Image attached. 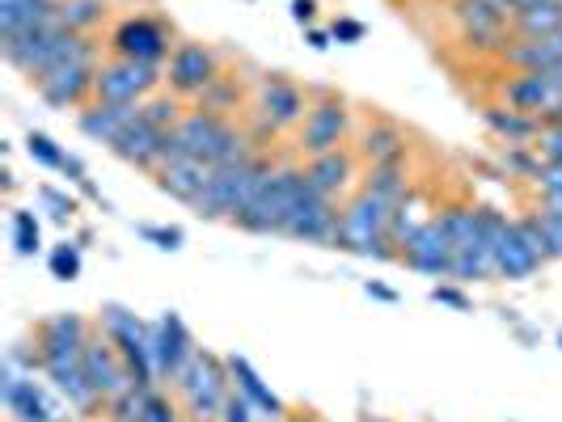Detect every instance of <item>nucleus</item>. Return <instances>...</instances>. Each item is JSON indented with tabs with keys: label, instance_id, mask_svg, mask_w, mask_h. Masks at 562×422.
<instances>
[{
	"label": "nucleus",
	"instance_id": "nucleus-54",
	"mask_svg": "<svg viewBox=\"0 0 562 422\" xmlns=\"http://www.w3.org/2000/svg\"><path fill=\"white\" fill-rule=\"evenodd\" d=\"M283 422H317V419H310V414H292V419H283Z\"/></svg>",
	"mask_w": 562,
	"mask_h": 422
},
{
	"label": "nucleus",
	"instance_id": "nucleus-46",
	"mask_svg": "<svg viewBox=\"0 0 562 422\" xmlns=\"http://www.w3.org/2000/svg\"><path fill=\"white\" fill-rule=\"evenodd\" d=\"M330 34H335L338 43H360V38H364V26H360V22H351V18H338Z\"/></svg>",
	"mask_w": 562,
	"mask_h": 422
},
{
	"label": "nucleus",
	"instance_id": "nucleus-35",
	"mask_svg": "<svg viewBox=\"0 0 562 422\" xmlns=\"http://www.w3.org/2000/svg\"><path fill=\"white\" fill-rule=\"evenodd\" d=\"M423 225H427V220H419V198L415 195L397 198L394 216H390V241H394V246H406Z\"/></svg>",
	"mask_w": 562,
	"mask_h": 422
},
{
	"label": "nucleus",
	"instance_id": "nucleus-15",
	"mask_svg": "<svg viewBox=\"0 0 562 422\" xmlns=\"http://www.w3.org/2000/svg\"><path fill=\"white\" fill-rule=\"evenodd\" d=\"M499 98H504V106L529 114L537 123H541V114L554 111L562 102L559 84L550 81V72H516V77H507L499 84Z\"/></svg>",
	"mask_w": 562,
	"mask_h": 422
},
{
	"label": "nucleus",
	"instance_id": "nucleus-31",
	"mask_svg": "<svg viewBox=\"0 0 562 422\" xmlns=\"http://www.w3.org/2000/svg\"><path fill=\"white\" fill-rule=\"evenodd\" d=\"M364 191H372V195L390 198V203H397V198L411 195V182H406V166L402 161H381V166L368 169L364 178Z\"/></svg>",
	"mask_w": 562,
	"mask_h": 422
},
{
	"label": "nucleus",
	"instance_id": "nucleus-51",
	"mask_svg": "<svg viewBox=\"0 0 562 422\" xmlns=\"http://www.w3.org/2000/svg\"><path fill=\"white\" fill-rule=\"evenodd\" d=\"M368 296H381V300H397L390 287H376V283H368Z\"/></svg>",
	"mask_w": 562,
	"mask_h": 422
},
{
	"label": "nucleus",
	"instance_id": "nucleus-5",
	"mask_svg": "<svg viewBox=\"0 0 562 422\" xmlns=\"http://www.w3.org/2000/svg\"><path fill=\"white\" fill-rule=\"evenodd\" d=\"M166 81L161 64H136V59H119L98 68L93 84V102H114V106H144L148 93Z\"/></svg>",
	"mask_w": 562,
	"mask_h": 422
},
{
	"label": "nucleus",
	"instance_id": "nucleus-41",
	"mask_svg": "<svg viewBox=\"0 0 562 422\" xmlns=\"http://www.w3.org/2000/svg\"><path fill=\"white\" fill-rule=\"evenodd\" d=\"M52 275L56 280H77L81 275V253H77V246L64 241V246L52 250Z\"/></svg>",
	"mask_w": 562,
	"mask_h": 422
},
{
	"label": "nucleus",
	"instance_id": "nucleus-14",
	"mask_svg": "<svg viewBox=\"0 0 562 422\" xmlns=\"http://www.w3.org/2000/svg\"><path fill=\"white\" fill-rule=\"evenodd\" d=\"M452 241L449 232L440 228V220H427V225L402 246V258H406V266L411 271H419V275H431V280H445L452 275Z\"/></svg>",
	"mask_w": 562,
	"mask_h": 422
},
{
	"label": "nucleus",
	"instance_id": "nucleus-20",
	"mask_svg": "<svg viewBox=\"0 0 562 422\" xmlns=\"http://www.w3.org/2000/svg\"><path fill=\"white\" fill-rule=\"evenodd\" d=\"M541 253L529 246V237H525V228L520 220H507L504 228V241H499V250H495V275H504V280H533L537 271H541Z\"/></svg>",
	"mask_w": 562,
	"mask_h": 422
},
{
	"label": "nucleus",
	"instance_id": "nucleus-18",
	"mask_svg": "<svg viewBox=\"0 0 562 422\" xmlns=\"http://www.w3.org/2000/svg\"><path fill=\"white\" fill-rule=\"evenodd\" d=\"M216 166L199 161V157H187V152H169L166 161L157 166V186L166 191L169 198H182V203H195L207 182H212Z\"/></svg>",
	"mask_w": 562,
	"mask_h": 422
},
{
	"label": "nucleus",
	"instance_id": "nucleus-37",
	"mask_svg": "<svg viewBox=\"0 0 562 422\" xmlns=\"http://www.w3.org/2000/svg\"><path fill=\"white\" fill-rule=\"evenodd\" d=\"M140 114L153 123V127L173 132V127H178V118H182V106H178V98H148V102L140 106Z\"/></svg>",
	"mask_w": 562,
	"mask_h": 422
},
{
	"label": "nucleus",
	"instance_id": "nucleus-27",
	"mask_svg": "<svg viewBox=\"0 0 562 422\" xmlns=\"http://www.w3.org/2000/svg\"><path fill=\"white\" fill-rule=\"evenodd\" d=\"M305 178H310L322 195L335 198L338 191H347V186H351V178H356V161L338 148V152H326V157H313L310 166H305Z\"/></svg>",
	"mask_w": 562,
	"mask_h": 422
},
{
	"label": "nucleus",
	"instance_id": "nucleus-21",
	"mask_svg": "<svg viewBox=\"0 0 562 422\" xmlns=\"http://www.w3.org/2000/svg\"><path fill=\"white\" fill-rule=\"evenodd\" d=\"M499 56L516 72H550L562 64V30L546 34V38H512L499 47Z\"/></svg>",
	"mask_w": 562,
	"mask_h": 422
},
{
	"label": "nucleus",
	"instance_id": "nucleus-40",
	"mask_svg": "<svg viewBox=\"0 0 562 422\" xmlns=\"http://www.w3.org/2000/svg\"><path fill=\"white\" fill-rule=\"evenodd\" d=\"M144 394H148V389H127L123 397H114V401H111V422H140Z\"/></svg>",
	"mask_w": 562,
	"mask_h": 422
},
{
	"label": "nucleus",
	"instance_id": "nucleus-22",
	"mask_svg": "<svg viewBox=\"0 0 562 422\" xmlns=\"http://www.w3.org/2000/svg\"><path fill=\"white\" fill-rule=\"evenodd\" d=\"M140 118V106H114V102H93V106H85L77 114V127H81V136H89L93 144H106L114 148V140L132 127Z\"/></svg>",
	"mask_w": 562,
	"mask_h": 422
},
{
	"label": "nucleus",
	"instance_id": "nucleus-45",
	"mask_svg": "<svg viewBox=\"0 0 562 422\" xmlns=\"http://www.w3.org/2000/svg\"><path fill=\"white\" fill-rule=\"evenodd\" d=\"M144 237L157 241L161 250H178V246H182V232H178V228H144Z\"/></svg>",
	"mask_w": 562,
	"mask_h": 422
},
{
	"label": "nucleus",
	"instance_id": "nucleus-2",
	"mask_svg": "<svg viewBox=\"0 0 562 422\" xmlns=\"http://www.w3.org/2000/svg\"><path fill=\"white\" fill-rule=\"evenodd\" d=\"M102 330L114 342V351L123 355V364L132 372V385L136 389H153L161 376H157V355H153V326H144L136 312L106 305L102 309Z\"/></svg>",
	"mask_w": 562,
	"mask_h": 422
},
{
	"label": "nucleus",
	"instance_id": "nucleus-44",
	"mask_svg": "<svg viewBox=\"0 0 562 422\" xmlns=\"http://www.w3.org/2000/svg\"><path fill=\"white\" fill-rule=\"evenodd\" d=\"M221 422H254V406L233 389V394H228V406H225V419Z\"/></svg>",
	"mask_w": 562,
	"mask_h": 422
},
{
	"label": "nucleus",
	"instance_id": "nucleus-4",
	"mask_svg": "<svg viewBox=\"0 0 562 422\" xmlns=\"http://www.w3.org/2000/svg\"><path fill=\"white\" fill-rule=\"evenodd\" d=\"M305 169H292L283 166L276 169V178L267 182V191L254 198L250 207L233 220V225H241L246 232H258V237H271V232H283L288 225V216H292V207H296V195L305 191Z\"/></svg>",
	"mask_w": 562,
	"mask_h": 422
},
{
	"label": "nucleus",
	"instance_id": "nucleus-50",
	"mask_svg": "<svg viewBox=\"0 0 562 422\" xmlns=\"http://www.w3.org/2000/svg\"><path fill=\"white\" fill-rule=\"evenodd\" d=\"M310 43L317 47V52H326V47H330V34H322V30H310Z\"/></svg>",
	"mask_w": 562,
	"mask_h": 422
},
{
	"label": "nucleus",
	"instance_id": "nucleus-53",
	"mask_svg": "<svg viewBox=\"0 0 562 422\" xmlns=\"http://www.w3.org/2000/svg\"><path fill=\"white\" fill-rule=\"evenodd\" d=\"M550 81L559 84V93H562V64H559V68H550Z\"/></svg>",
	"mask_w": 562,
	"mask_h": 422
},
{
	"label": "nucleus",
	"instance_id": "nucleus-43",
	"mask_svg": "<svg viewBox=\"0 0 562 422\" xmlns=\"http://www.w3.org/2000/svg\"><path fill=\"white\" fill-rule=\"evenodd\" d=\"M537 152H541L546 161L562 166V127H541V136H537Z\"/></svg>",
	"mask_w": 562,
	"mask_h": 422
},
{
	"label": "nucleus",
	"instance_id": "nucleus-38",
	"mask_svg": "<svg viewBox=\"0 0 562 422\" xmlns=\"http://www.w3.org/2000/svg\"><path fill=\"white\" fill-rule=\"evenodd\" d=\"M26 148H30V157H34V161H38V166L59 169V173H64V169H68V161H72V157H68V152H59L56 144L47 140V136H43V132H30Z\"/></svg>",
	"mask_w": 562,
	"mask_h": 422
},
{
	"label": "nucleus",
	"instance_id": "nucleus-19",
	"mask_svg": "<svg viewBox=\"0 0 562 422\" xmlns=\"http://www.w3.org/2000/svg\"><path fill=\"white\" fill-rule=\"evenodd\" d=\"M111 152L119 157V161H127V166L153 169V173H157V166L166 161V152H169V132L166 127H153V123L140 114V118L114 140Z\"/></svg>",
	"mask_w": 562,
	"mask_h": 422
},
{
	"label": "nucleus",
	"instance_id": "nucleus-1",
	"mask_svg": "<svg viewBox=\"0 0 562 422\" xmlns=\"http://www.w3.org/2000/svg\"><path fill=\"white\" fill-rule=\"evenodd\" d=\"M271 178H276V166L262 161V157L241 161V166H221L212 173L207 191H203L191 207H195L199 216H207V220H237L254 198L267 191Z\"/></svg>",
	"mask_w": 562,
	"mask_h": 422
},
{
	"label": "nucleus",
	"instance_id": "nucleus-29",
	"mask_svg": "<svg viewBox=\"0 0 562 422\" xmlns=\"http://www.w3.org/2000/svg\"><path fill=\"white\" fill-rule=\"evenodd\" d=\"M360 152H364L372 166H381V161H402L406 136H402V127H394V123H372V127L364 132Z\"/></svg>",
	"mask_w": 562,
	"mask_h": 422
},
{
	"label": "nucleus",
	"instance_id": "nucleus-10",
	"mask_svg": "<svg viewBox=\"0 0 562 422\" xmlns=\"http://www.w3.org/2000/svg\"><path fill=\"white\" fill-rule=\"evenodd\" d=\"M153 355H157V376L169 380V385H182V376L191 372L199 351L178 312H166V317L153 326Z\"/></svg>",
	"mask_w": 562,
	"mask_h": 422
},
{
	"label": "nucleus",
	"instance_id": "nucleus-6",
	"mask_svg": "<svg viewBox=\"0 0 562 422\" xmlns=\"http://www.w3.org/2000/svg\"><path fill=\"white\" fill-rule=\"evenodd\" d=\"M347 132H351V114H347V102L342 98H317L296 132V152L301 157H326V152H338L347 144Z\"/></svg>",
	"mask_w": 562,
	"mask_h": 422
},
{
	"label": "nucleus",
	"instance_id": "nucleus-42",
	"mask_svg": "<svg viewBox=\"0 0 562 422\" xmlns=\"http://www.w3.org/2000/svg\"><path fill=\"white\" fill-rule=\"evenodd\" d=\"M140 422H178V410H173V406H169V401L157 394V389H148V394H144Z\"/></svg>",
	"mask_w": 562,
	"mask_h": 422
},
{
	"label": "nucleus",
	"instance_id": "nucleus-7",
	"mask_svg": "<svg viewBox=\"0 0 562 422\" xmlns=\"http://www.w3.org/2000/svg\"><path fill=\"white\" fill-rule=\"evenodd\" d=\"M338 216H342V207H335V198L322 195L313 182H305V191L296 195V207L283 225V237L305 241V246H335Z\"/></svg>",
	"mask_w": 562,
	"mask_h": 422
},
{
	"label": "nucleus",
	"instance_id": "nucleus-26",
	"mask_svg": "<svg viewBox=\"0 0 562 422\" xmlns=\"http://www.w3.org/2000/svg\"><path fill=\"white\" fill-rule=\"evenodd\" d=\"M507 30L516 38H546V34H559L562 30V0H537L512 13Z\"/></svg>",
	"mask_w": 562,
	"mask_h": 422
},
{
	"label": "nucleus",
	"instance_id": "nucleus-36",
	"mask_svg": "<svg viewBox=\"0 0 562 422\" xmlns=\"http://www.w3.org/2000/svg\"><path fill=\"white\" fill-rule=\"evenodd\" d=\"M533 225L541 232V246H546V258H562V216L537 207L533 212Z\"/></svg>",
	"mask_w": 562,
	"mask_h": 422
},
{
	"label": "nucleus",
	"instance_id": "nucleus-24",
	"mask_svg": "<svg viewBox=\"0 0 562 422\" xmlns=\"http://www.w3.org/2000/svg\"><path fill=\"white\" fill-rule=\"evenodd\" d=\"M225 367H228V380H233V389L250 401L254 410H262L267 419H283L288 414V406H283L280 397L271 394L267 385H262V376L250 367V360H241V355H228L225 360Z\"/></svg>",
	"mask_w": 562,
	"mask_h": 422
},
{
	"label": "nucleus",
	"instance_id": "nucleus-48",
	"mask_svg": "<svg viewBox=\"0 0 562 422\" xmlns=\"http://www.w3.org/2000/svg\"><path fill=\"white\" fill-rule=\"evenodd\" d=\"M43 198L56 207V216L64 220V216H72V198H64V195H56V191H43Z\"/></svg>",
	"mask_w": 562,
	"mask_h": 422
},
{
	"label": "nucleus",
	"instance_id": "nucleus-25",
	"mask_svg": "<svg viewBox=\"0 0 562 422\" xmlns=\"http://www.w3.org/2000/svg\"><path fill=\"white\" fill-rule=\"evenodd\" d=\"M43 367H47L52 385H56L59 394L68 397V406H72V410H81V414L98 410L102 394L93 389V380H89V372H85L81 360H64V364H43Z\"/></svg>",
	"mask_w": 562,
	"mask_h": 422
},
{
	"label": "nucleus",
	"instance_id": "nucleus-33",
	"mask_svg": "<svg viewBox=\"0 0 562 422\" xmlns=\"http://www.w3.org/2000/svg\"><path fill=\"white\" fill-rule=\"evenodd\" d=\"M237 106H241V84L233 81V77H216V81L199 93V111H212L221 114V118H228Z\"/></svg>",
	"mask_w": 562,
	"mask_h": 422
},
{
	"label": "nucleus",
	"instance_id": "nucleus-28",
	"mask_svg": "<svg viewBox=\"0 0 562 422\" xmlns=\"http://www.w3.org/2000/svg\"><path fill=\"white\" fill-rule=\"evenodd\" d=\"M482 118H486V127H491L495 136H504L507 144H525L541 136V123L529 118V114L512 111V106H486Z\"/></svg>",
	"mask_w": 562,
	"mask_h": 422
},
{
	"label": "nucleus",
	"instance_id": "nucleus-9",
	"mask_svg": "<svg viewBox=\"0 0 562 422\" xmlns=\"http://www.w3.org/2000/svg\"><path fill=\"white\" fill-rule=\"evenodd\" d=\"M254 114H262L276 132H288V127H301L305 114H310V98L296 81H288L280 72H267L258 81V93H254Z\"/></svg>",
	"mask_w": 562,
	"mask_h": 422
},
{
	"label": "nucleus",
	"instance_id": "nucleus-23",
	"mask_svg": "<svg viewBox=\"0 0 562 422\" xmlns=\"http://www.w3.org/2000/svg\"><path fill=\"white\" fill-rule=\"evenodd\" d=\"M59 4L64 0H0V38L59 22Z\"/></svg>",
	"mask_w": 562,
	"mask_h": 422
},
{
	"label": "nucleus",
	"instance_id": "nucleus-11",
	"mask_svg": "<svg viewBox=\"0 0 562 422\" xmlns=\"http://www.w3.org/2000/svg\"><path fill=\"white\" fill-rule=\"evenodd\" d=\"M216 77V56L203 43H178L166 64V84L173 89V98H199Z\"/></svg>",
	"mask_w": 562,
	"mask_h": 422
},
{
	"label": "nucleus",
	"instance_id": "nucleus-3",
	"mask_svg": "<svg viewBox=\"0 0 562 422\" xmlns=\"http://www.w3.org/2000/svg\"><path fill=\"white\" fill-rule=\"evenodd\" d=\"M182 401H187V414L191 422H221L225 419V406L228 394H233V380H228V367L225 360L199 351L191 372L182 376Z\"/></svg>",
	"mask_w": 562,
	"mask_h": 422
},
{
	"label": "nucleus",
	"instance_id": "nucleus-32",
	"mask_svg": "<svg viewBox=\"0 0 562 422\" xmlns=\"http://www.w3.org/2000/svg\"><path fill=\"white\" fill-rule=\"evenodd\" d=\"M106 18V0H64L59 4V22L72 34H89L93 26H102Z\"/></svg>",
	"mask_w": 562,
	"mask_h": 422
},
{
	"label": "nucleus",
	"instance_id": "nucleus-52",
	"mask_svg": "<svg viewBox=\"0 0 562 422\" xmlns=\"http://www.w3.org/2000/svg\"><path fill=\"white\" fill-rule=\"evenodd\" d=\"M486 4H495V9H504L507 18H512V13H516V4H520V0H486Z\"/></svg>",
	"mask_w": 562,
	"mask_h": 422
},
{
	"label": "nucleus",
	"instance_id": "nucleus-49",
	"mask_svg": "<svg viewBox=\"0 0 562 422\" xmlns=\"http://www.w3.org/2000/svg\"><path fill=\"white\" fill-rule=\"evenodd\" d=\"M313 9H317L313 0H296V4H292V18H296L301 26H310V22H313Z\"/></svg>",
	"mask_w": 562,
	"mask_h": 422
},
{
	"label": "nucleus",
	"instance_id": "nucleus-12",
	"mask_svg": "<svg viewBox=\"0 0 562 422\" xmlns=\"http://www.w3.org/2000/svg\"><path fill=\"white\" fill-rule=\"evenodd\" d=\"M111 47L119 59H136V64H161L169 52V30L157 18H127L111 34Z\"/></svg>",
	"mask_w": 562,
	"mask_h": 422
},
{
	"label": "nucleus",
	"instance_id": "nucleus-34",
	"mask_svg": "<svg viewBox=\"0 0 562 422\" xmlns=\"http://www.w3.org/2000/svg\"><path fill=\"white\" fill-rule=\"evenodd\" d=\"M495 275V258L479 246H470V250H457L452 253V275L449 280H461V283H482Z\"/></svg>",
	"mask_w": 562,
	"mask_h": 422
},
{
	"label": "nucleus",
	"instance_id": "nucleus-16",
	"mask_svg": "<svg viewBox=\"0 0 562 422\" xmlns=\"http://www.w3.org/2000/svg\"><path fill=\"white\" fill-rule=\"evenodd\" d=\"M0 397L9 406V414H18V422H56V410L52 401L43 397V389L22 376V364L18 360H4V372H0Z\"/></svg>",
	"mask_w": 562,
	"mask_h": 422
},
{
	"label": "nucleus",
	"instance_id": "nucleus-39",
	"mask_svg": "<svg viewBox=\"0 0 562 422\" xmlns=\"http://www.w3.org/2000/svg\"><path fill=\"white\" fill-rule=\"evenodd\" d=\"M13 246H18L22 258L38 253V220H34V212H13Z\"/></svg>",
	"mask_w": 562,
	"mask_h": 422
},
{
	"label": "nucleus",
	"instance_id": "nucleus-8",
	"mask_svg": "<svg viewBox=\"0 0 562 422\" xmlns=\"http://www.w3.org/2000/svg\"><path fill=\"white\" fill-rule=\"evenodd\" d=\"M98 52L93 56H77L68 59V64H59L52 68L47 77H38L34 89H38V98L47 102V106H56V111H68V106H85V98L93 93V84H98Z\"/></svg>",
	"mask_w": 562,
	"mask_h": 422
},
{
	"label": "nucleus",
	"instance_id": "nucleus-47",
	"mask_svg": "<svg viewBox=\"0 0 562 422\" xmlns=\"http://www.w3.org/2000/svg\"><path fill=\"white\" fill-rule=\"evenodd\" d=\"M431 300H440V305H452V309H470V300H465L461 292H452V287H436V292H431Z\"/></svg>",
	"mask_w": 562,
	"mask_h": 422
},
{
	"label": "nucleus",
	"instance_id": "nucleus-17",
	"mask_svg": "<svg viewBox=\"0 0 562 422\" xmlns=\"http://www.w3.org/2000/svg\"><path fill=\"white\" fill-rule=\"evenodd\" d=\"M89 326L77 312H59L43 326L38 334V364H64V360H81L89 346Z\"/></svg>",
	"mask_w": 562,
	"mask_h": 422
},
{
	"label": "nucleus",
	"instance_id": "nucleus-13",
	"mask_svg": "<svg viewBox=\"0 0 562 422\" xmlns=\"http://www.w3.org/2000/svg\"><path fill=\"white\" fill-rule=\"evenodd\" d=\"M81 364L89 372V380H93V389L102 394V401H114V397H123L127 389H136L132 385V372L123 364V355L114 351L111 338H89Z\"/></svg>",
	"mask_w": 562,
	"mask_h": 422
},
{
	"label": "nucleus",
	"instance_id": "nucleus-55",
	"mask_svg": "<svg viewBox=\"0 0 562 422\" xmlns=\"http://www.w3.org/2000/svg\"><path fill=\"white\" fill-rule=\"evenodd\" d=\"M364 422H385V419H364Z\"/></svg>",
	"mask_w": 562,
	"mask_h": 422
},
{
	"label": "nucleus",
	"instance_id": "nucleus-30",
	"mask_svg": "<svg viewBox=\"0 0 562 422\" xmlns=\"http://www.w3.org/2000/svg\"><path fill=\"white\" fill-rule=\"evenodd\" d=\"M436 220H440V228L449 232L452 250H470V246H479L482 207H445Z\"/></svg>",
	"mask_w": 562,
	"mask_h": 422
}]
</instances>
